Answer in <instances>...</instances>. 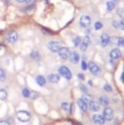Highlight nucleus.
Listing matches in <instances>:
<instances>
[{
	"label": "nucleus",
	"mask_w": 124,
	"mask_h": 125,
	"mask_svg": "<svg viewBox=\"0 0 124 125\" xmlns=\"http://www.w3.org/2000/svg\"><path fill=\"white\" fill-rule=\"evenodd\" d=\"M17 118L21 122H28L31 118V115L27 111H19L17 113Z\"/></svg>",
	"instance_id": "f257e3e1"
},
{
	"label": "nucleus",
	"mask_w": 124,
	"mask_h": 125,
	"mask_svg": "<svg viewBox=\"0 0 124 125\" xmlns=\"http://www.w3.org/2000/svg\"><path fill=\"white\" fill-rule=\"evenodd\" d=\"M58 73L60 76H62L66 80H71V78H72V73H71L70 69L67 68L66 66H61L58 69Z\"/></svg>",
	"instance_id": "f03ea898"
},
{
	"label": "nucleus",
	"mask_w": 124,
	"mask_h": 125,
	"mask_svg": "<svg viewBox=\"0 0 124 125\" xmlns=\"http://www.w3.org/2000/svg\"><path fill=\"white\" fill-rule=\"evenodd\" d=\"M103 116H104L105 120H108V121L113 120V118H114V111H113V109L109 108V107L105 108L104 111H103Z\"/></svg>",
	"instance_id": "7ed1b4c3"
},
{
	"label": "nucleus",
	"mask_w": 124,
	"mask_h": 125,
	"mask_svg": "<svg viewBox=\"0 0 124 125\" xmlns=\"http://www.w3.org/2000/svg\"><path fill=\"white\" fill-rule=\"evenodd\" d=\"M90 23H91V18L90 17L85 16V15L81 17V19H80V24H81L82 27L86 28V27H88L90 25Z\"/></svg>",
	"instance_id": "20e7f679"
},
{
	"label": "nucleus",
	"mask_w": 124,
	"mask_h": 125,
	"mask_svg": "<svg viewBox=\"0 0 124 125\" xmlns=\"http://www.w3.org/2000/svg\"><path fill=\"white\" fill-rule=\"evenodd\" d=\"M48 49L52 52H58L59 49H60V46H59V43L56 42V41H50L48 43Z\"/></svg>",
	"instance_id": "39448f33"
},
{
	"label": "nucleus",
	"mask_w": 124,
	"mask_h": 125,
	"mask_svg": "<svg viewBox=\"0 0 124 125\" xmlns=\"http://www.w3.org/2000/svg\"><path fill=\"white\" fill-rule=\"evenodd\" d=\"M88 69H89L90 73L93 74V75H95V76H98V75L101 74V69H100V67H99L97 64H95L94 62L88 63Z\"/></svg>",
	"instance_id": "423d86ee"
},
{
	"label": "nucleus",
	"mask_w": 124,
	"mask_h": 125,
	"mask_svg": "<svg viewBox=\"0 0 124 125\" xmlns=\"http://www.w3.org/2000/svg\"><path fill=\"white\" fill-rule=\"evenodd\" d=\"M58 54H59V56L61 57L62 59H67V58L70 57L71 52H70V50L68 48L62 47V48L59 49V51H58Z\"/></svg>",
	"instance_id": "0eeeda50"
},
{
	"label": "nucleus",
	"mask_w": 124,
	"mask_h": 125,
	"mask_svg": "<svg viewBox=\"0 0 124 125\" xmlns=\"http://www.w3.org/2000/svg\"><path fill=\"white\" fill-rule=\"evenodd\" d=\"M18 40V33L16 31H11L10 33H8L7 35V41L11 44H14L16 43Z\"/></svg>",
	"instance_id": "6e6552de"
},
{
	"label": "nucleus",
	"mask_w": 124,
	"mask_h": 125,
	"mask_svg": "<svg viewBox=\"0 0 124 125\" xmlns=\"http://www.w3.org/2000/svg\"><path fill=\"white\" fill-rule=\"evenodd\" d=\"M120 56H121V52H120V50H118V49H114V50H112L111 52H110V57H111V59L116 60V59H118Z\"/></svg>",
	"instance_id": "1a4fd4ad"
},
{
	"label": "nucleus",
	"mask_w": 124,
	"mask_h": 125,
	"mask_svg": "<svg viewBox=\"0 0 124 125\" xmlns=\"http://www.w3.org/2000/svg\"><path fill=\"white\" fill-rule=\"evenodd\" d=\"M92 120L94 123H96V124L98 125H102L105 123V118H104V116L102 115H94L92 116Z\"/></svg>",
	"instance_id": "9d476101"
},
{
	"label": "nucleus",
	"mask_w": 124,
	"mask_h": 125,
	"mask_svg": "<svg viewBox=\"0 0 124 125\" xmlns=\"http://www.w3.org/2000/svg\"><path fill=\"white\" fill-rule=\"evenodd\" d=\"M111 42V39H110V36L107 34V33H104L101 35V45L102 47H107Z\"/></svg>",
	"instance_id": "9b49d317"
},
{
	"label": "nucleus",
	"mask_w": 124,
	"mask_h": 125,
	"mask_svg": "<svg viewBox=\"0 0 124 125\" xmlns=\"http://www.w3.org/2000/svg\"><path fill=\"white\" fill-rule=\"evenodd\" d=\"M48 81L53 83H57L60 81V76L58 74H50L48 76Z\"/></svg>",
	"instance_id": "f8f14e48"
},
{
	"label": "nucleus",
	"mask_w": 124,
	"mask_h": 125,
	"mask_svg": "<svg viewBox=\"0 0 124 125\" xmlns=\"http://www.w3.org/2000/svg\"><path fill=\"white\" fill-rule=\"evenodd\" d=\"M78 106H79V108L81 109L82 112L85 113V112L87 111L88 106H87V104H86L83 99H79V100H78Z\"/></svg>",
	"instance_id": "ddd939ff"
},
{
	"label": "nucleus",
	"mask_w": 124,
	"mask_h": 125,
	"mask_svg": "<svg viewBox=\"0 0 124 125\" xmlns=\"http://www.w3.org/2000/svg\"><path fill=\"white\" fill-rule=\"evenodd\" d=\"M36 83L40 86H45L47 83V81H46V78L44 76H37L36 77Z\"/></svg>",
	"instance_id": "4468645a"
},
{
	"label": "nucleus",
	"mask_w": 124,
	"mask_h": 125,
	"mask_svg": "<svg viewBox=\"0 0 124 125\" xmlns=\"http://www.w3.org/2000/svg\"><path fill=\"white\" fill-rule=\"evenodd\" d=\"M70 60H71V62L72 63H78L79 62V60H80V55H79V53L78 52H72L71 54H70Z\"/></svg>",
	"instance_id": "2eb2a0df"
},
{
	"label": "nucleus",
	"mask_w": 124,
	"mask_h": 125,
	"mask_svg": "<svg viewBox=\"0 0 124 125\" xmlns=\"http://www.w3.org/2000/svg\"><path fill=\"white\" fill-rule=\"evenodd\" d=\"M99 103H100V105H102V106H104V107H107V106L110 104V100H109V98H108L107 96L102 95V96L99 98Z\"/></svg>",
	"instance_id": "dca6fc26"
},
{
	"label": "nucleus",
	"mask_w": 124,
	"mask_h": 125,
	"mask_svg": "<svg viewBox=\"0 0 124 125\" xmlns=\"http://www.w3.org/2000/svg\"><path fill=\"white\" fill-rule=\"evenodd\" d=\"M89 108H90V110L93 111V112H98L100 107H99V104H98L97 102L92 101V102H90V103H89Z\"/></svg>",
	"instance_id": "f3484780"
},
{
	"label": "nucleus",
	"mask_w": 124,
	"mask_h": 125,
	"mask_svg": "<svg viewBox=\"0 0 124 125\" xmlns=\"http://www.w3.org/2000/svg\"><path fill=\"white\" fill-rule=\"evenodd\" d=\"M86 104H89L90 102H92L93 101V97L92 95H89V94H84L83 96V98H82Z\"/></svg>",
	"instance_id": "a211bd4d"
},
{
	"label": "nucleus",
	"mask_w": 124,
	"mask_h": 125,
	"mask_svg": "<svg viewBox=\"0 0 124 125\" xmlns=\"http://www.w3.org/2000/svg\"><path fill=\"white\" fill-rule=\"evenodd\" d=\"M114 8H115V2H114V1L107 2V10L108 11H113Z\"/></svg>",
	"instance_id": "6ab92c4d"
},
{
	"label": "nucleus",
	"mask_w": 124,
	"mask_h": 125,
	"mask_svg": "<svg viewBox=\"0 0 124 125\" xmlns=\"http://www.w3.org/2000/svg\"><path fill=\"white\" fill-rule=\"evenodd\" d=\"M31 57H32L34 60H40V58H41V55H40L39 52H37V51H34V52H31Z\"/></svg>",
	"instance_id": "aec40b11"
},
{
	"label": "nucleus",
	"mask_w": 124,
	"mask_h": 125,
	"mask_svg": "<svg viewBox=\"0 0 124 125\" xmlns=\"http://www.w3.org/2000/svg\"><path fill=\"white\" fill-rule=\"evenodd\" d=\"M81 43H82V39H81V37L76 36V37L73 39V44H74V46H75V47L80 46V44H81Z\"/></svg>",
	"instance_id": "412c9836"
},
{
	"label": "nucleus",
	"mask_w": 124,
	"mask_h": 125,
	"mask_svg": "<svg viewBox=\"0 0 124 125\" xmlns=\"http://www.w3.org/2000/svg\"><path fill=\"white\" fill-rule=\"evenodd\" d=\"M8 93L5 89H0V100H6Z\"/></svg>",
	"instance_id": "4be33fe9"
},
{
	"label": "nucleus",
	"mask_w": 124,
	"mask_h": 125,
	"mask_svg": "<svg viewBox=\"0 0 124 125\" xmlns=\"http://www.w3.org/2000/svg\"><path fill=\"white\" fill-rule=\"evenodd\" d=\"M22 96L24 97V98H29L30 97V91H29V89L28 88H26V87H24L23 89H22Z\"/></svg>",
	"instance_id": "5701e85b"
},
{
	"label": "nucleus",
	"mask_w": 124,
	"mask_h": 125,
	"mask_svg": "<svg viewBox=\"0 0 124 125\" xmlns=\"http://www.w3.org/2000/svg\"><path fill=\"white\" fill-rule=\"evenodd\" d=\"M5 79H6V73H5V71L2 68H0V81L4 82Z\"/></svg>",
	"instance_id": "b1692460"
},
{
	"label": "nucleus",
	"mask_w": 124,
	"mask_h": 125,
	"mask_svg": "<svg viewBox=\"0 0 124 125\" xmlns=\"http://www.w3.org/2000/svg\"><path fill=\"white\" fill-rule=\"evenodd\" d=\"M94 28H95L96 30L102 29V28H103V23H102L101 21H96L95 24H94Z\"/></svg>",
	"instance_id": "393cba45"
},
{
	"label": "nucleus",
	"mask_w": 124,
	"mask_h": 125,
	"mask_svg": "<svg viewBox=\"0 0 124 125\" xmlns=\"http://www.w3.org/2000/svg\"><path fill=\"white\" fill-rule=\"evenodd\" d=\"M116 44H117L119 47H124V39L121 38V37L116 38Z\"/></svg>",
	"instance_id": "a878e982"
},
{
	"label": "nucleus",
	"mask_w": 124,
	"mask_h": 125,
	"mask_svg": "<svg viewBox=\"0 0 124 125\" xmlns=\"http://www.w3.org/2000/svg\"><path fill=\"white\" fill-rule=\"evenodd\" d=\"M61 108L64 110V111H69V109H70V104H69V103L64 102V103H62Z\"/></svg>",
	"instance_id": "bb28decb"
},
{
	"label": "nucleus",
	"mask_w": 124,
	"mask_h": 125,
	"mask_svg": "<svg viewBox=\"0 0 124 125\" xmlns=\"http://www.w3.org/2000/svg\"><path fill=\"white\" fill-rule=\"evenodd\" d=\"M80 46H81V50L83 51V52H85L86 51V49H87V47H88V45H86L85 43H83V41H82V43L80 44Z\"/></svg>",
	"instance_id": "cd10ccee"
},
{
	"label": "nucleus",
	"mask_w": 124,
	"mask_h": 125,
	"mask_svg": "<svg viewBox=\"0 0 124 125\" xmlns=\"http://www.w3.org/2000/svg\"><path fill=\"white\" fill-rule=\"evenodd\" d=\"M38 95H39V93L36 92V91H30V97L32 99H37L38 98Z\"/></svg>",
	"instance_id": "c85d7f7f"
},
{
	"label": "nucleus",
	"mask_w": 124,
	"mask_h": 125,
	"mask_svg": "<svg viewBox=\"0 0 124 125\" xmlns=\"http://www.w3.org/2000/svg\"><path fill=\"white\" fill-rule=\"evenodd\" d=\"M104 90L108 91V92H112V86L110 84H104Z\"/></svg>",
	"instance_id": "c756f323"
},
{
	"label": "nucleus",
	"mask_w": 124,
	"mask_h": 125,
	"mask_svg": "<svg viewBox=\"0 0 124 125\" xmlns=\"http://www.w3.org/2000/svg\"><path fill=\"white\" fill-rule=\"evenodd\" d=\"M81 68L83 69V70H86L87 68H88V65L86 64V62L83 60V61H82V64H81Z\"/></svg>",
	"instance_id": "7c9ffc66"
},
{
	"label": "nucleus",
	"mask_w": 124,
	"mask_h": 125,
	"mask_svg": "<svg viewBox=\"0 0 124 125\" xmlns=\"http://www.w3.org/2000/svg\"><path fill=\"white\" fill-rule=\"evenodd\" d=\"M83 42L85 43L86 45H89V44H90V38H89L88 36H85V37L83 39Z\"/></svg>",
	"instance_id": "2f4dec72"
},
{
	"label": "nucleus",
	"mask_w": 124,
	"mask_h": 125,
	"mask_svg": "<svg viewBox=\"0 0 124 125\" xmlns=\"http://www.w3.org/2000/svg\"><path fill=\"white\" fill-rule=\"evenodd\" d=\"M112 25H113L114 28H118V27H119V23H118L116 21H114L112 22Z\"/></svg>",
	"instance_id": "473e14b6"
},
{
	"label": "nucleus",
	"mask_w": 124,
	"mask_h": 125,
	"mask_svg": "<svg viewBox=\"0 0 124 125\" xmlns=\"http://www.w3.org/2000/svg\"><path fill=\"white\" fill-rule=\"evenodd\" d=\"M81 90L83 92H84V93H87V88H86L85 85H81Z\"/></svg>",
	"instance_id": "72a5a7b5"
},
{
	"label": "nucleus",
	"mask_w": 124,
	"mask_h": 125,
	"mask_svg": "<svg viewBox=\"0 0 124 125\" xmlns=\"http://www.w3.org/2000/svg\"><path fill=\"white\" fill-rule=\"evenodd\" d=\"M74 110H75V107H74V104H70V109H69V111H70V113H71V114H73V113H74Z\"/></svg>",
	"instance_id": "f704fd0d"
},
{
	"label": "nucleus",
	"mask_w": 124,
	"mask_h": 125,
	"mask_svg": "<svg viewBox=\"0 0 124 125\" xmlns=\"http://www.w3.org/2000/svg\"><path fill=\"white\" fill-rule=\"evenodd\" d=\"M119 27H120L122 30H124V19L121 20V21L119 22Z\"/></svg>",
	"instance_id": "c9c22d12"
},
{
	"label": "nucleus",
	"mask_w": 124,
	"mask_h": 125,
	"mask_svg": "<svg viewBox=\"0 0 124 125\" xmlns=\"http://www.w3.org/2000/svg\"><path fill=\"white\" fill-rule=\"evenodd\" d=\"M0 125H10L7 120H0Z\"/></svg>",
	"instance_id": "e433bc0d"
},
{
	"label": "nucleus",
	"mask_w": 124,
	"mask_h": 125,
	"mask_svg": "<svg viewBox=\"0 0 124 125\" xmlns=\"http://www.w3.org/2000/svg\"><path fill=\"white\" fill-rule=\"evenodd\" d=\"M78 77H79V79H80V80H82V81H83V80H84V75H83V74H79V75H78Z\"/></svg>",
	"instance_id": "4c0bfd02"
},
{
	"label": "nucleus",
	"mask_w": 124,
	"mask_h": 125,
	"mask_svg": "<svg viewBox=\"0 0 124 125\" xmlns=\"http://www.w3.org/2000/svg\"><path fill=\"white\" fill-rule=\"evenodd\" d=\"M27 3H33V2H35L36 0H25Z\"/></svg>",
	"instance_id": "58836bf2"
},
{
	"label": "nucleus",
	"mask_w": 124,
	"mask_h": 125,
	"mask_svg": "<svg viewBox=\"0 0 124 125\" xmlns=\"http://www.w3.org/2000/svg\"><path fill=\"white\" fill-rule=\"evenodd\" d=\"M88 84H89V85H92V84H93L92 82H91V81H89V82H88Z\"/></svg>",
	"instance_id": "ea45409f"
},
{
	"label": "nucleus",
	"mask_w": 124,
	"mask_h": 125,
	"mask_svg": "<svg viewBox=\"0 0 124 125\" xmlns=\"http://www.w3.org/2000/svg\"><path fill=\"white\" fill-rule=\"evenodd\" d=\"M17 1H18V2H21H21H24L25 0H17Z\"/></svg>",
	"instance_id": "a19ab883"
},
{
	"label": "nucleus",
	"mask_w": 124,
	"mask_h": 125,
	"mask_svg": "<svg viewBox=\"0 0 124 125\" xmlns=\"http://www.w3.org/2000/svg\"><path fill=\"white\" fill-rule=\"evenodd\" d=\"M4 1H5L6 3H9V2H10V0H4Z\"/></svg>",
	"instance_id": "79ce46f5"
},
{
	"label": "nucleus",
	"mask_w": 124,
	"mask_h": 125,
	"mask_svg": "<svg viewBox=\"0 0 124 125\" xmlns=\"http://www.w3.org/2000/svg\"><path fill=\"white\" fill-rule=\"evenodd\" d=\"M77 125H83V124H81V123H77Z\"/></svg>",
	"instance_id": "37998d69"
}]
</instances>
